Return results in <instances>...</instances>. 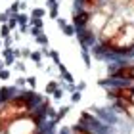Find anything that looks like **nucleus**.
I'll list each match as a JSON object with an SVG mask.
<instances>
[{
    "label": "nucleus",
    "mask_w": 134,
    "mask_h": 134,
    "mask_svg": "<svg viewBox=\"0 0 134 134\" xmlns=\"http://www.w3.org/2000/svg\"><path fill=\"white\" fill-rule=\"evenodd\" d=\"M33 111V100L29 96H14L0 105V134H8L10 126L19 119H25Z\"/></svg>",
    "instance_id": "nucleus-1"
},
{
    "label": "nucleus",
    "mask_w": 134,
    "mask_h": 134,
    "mask_svg": "<svg viewBox=\"0 0 134 134\" xmlns=\"http://www.w3.org/2000/svg\"><path fill=\"white\" fill-rule=\"evenodd\" d=\"M103 50L107 52H115V54H129L134 50V23H129L126 21L121 31L113 36L107 44L102 46Z\"/></svg>",
    "instance_id": "nucleus-2"
},
{
    "label": "nucleus",
    "mask_w": 134,
    "mask_h": 134,
    "mask_svg": "<svg viewBox=\"0 0 134 134\" xmlns=\"http://www.w3.org/2000/svg\"><path fill=\"white\" fill-rule=\"evenodd\" d=\"M125 23H126V21H125L121 15H111V17L107 19V23L103 25V29L100 31V35H98L100 44H102V46H103V44H107V42H109L115 35L121 31V27H123Z\"/></svg>",
    "instance_id": "nucleus-3"
},
{
    "label": "nucleus",
    "mask_w": 134,
    "mask_h": 134,
    "mask_svg": "<svg viewBox=\"0 0 134 134\" xmlns=\"http://www.w3.org/2000/svg\"><path fill=\"white\" fill-rule=\"evenodd\" d=\"M109 75L115 77V79H123V81H134V65L132 63L121 65L117 71H111Z\"/></svg>",
    "instance_id": "nucleus-4"
},
{
    "label": "nucleus",
    "mask_w": 134,
    "mask_h": 134,
    "mask_svg": "<svg viewBox=\"0 0 134 134\" xmlns=\"http://www.w3.org/2000/svg\"><path fill=\"white\" fill-rule=\"evenodd\" d=\"M109 94L115 96V100H132L134 98V86H129V84L117 86V88H113Z\"/></svg>",
    "instance_id": "nucleus-5"
},
{
    "label": "nucleus",
    "mask_w": 134,
    "mask_h": 134,
    "mask_svg": "<svg viewBox=\"0 0 134 134\" xmlns=\"http://www.w3.org/2000/svg\"><path fill=\"white\" fill-rule=\"evenodd\" d=\"M103 6V0H81V10L84 14H96L100 8Z\"/></svg>",
    "instance_id": "nucleus-6"
},
{
    "label": "nucleus",
    "mask_w": 134,
    "mask_h": 134,
    "mask_svg": "<svg viewBox=\"0 0 134 134\" xmlns=\"http://www.w3.org/2000/svg\"><path fill=\"white\" fill-rule=\"evenodd\" d=\"M115 102L126 115H130V119H134V100H115Z\"/></svg>",
    "instance_id": "nucleus-7"
},
{
    "label": "nucleus",
    "mask_w": 134,
    "mask_h": 134,
    "mask_svg": "<svg viewBox=\"0 0 134 134\" xmlns=\"http://www.w3.org/2000/svg\"><path fill=\"white\" fill-rule=\"evenodd\" d=\"M132 2V0H109V4L113 6V8H126Z\"/></svg>",
    "instance_id": "nucleus-8"
},
{
    "label": "nucleus",
    "mask_w": 134,
    "mask_h": 134,
    "mask_svg": "<svg viewBox=\"0 0 134 134\" xmlns=\"http://www.w3.org/2000/svg\"><path fill=\"white\" fill-rule=\"evenodd\" d=\"M73 134H92L88 129H82V126H75V130H73Z\"/></svg>",
    "instance_id": "nucleus-9"
},
{
    "label": "nucleus",
    "mask_w": 134,
    "mask_h": 134,
    "mask_svg": "<svg viewBox=\"0 0 134 134\" xmlns=\"http://www.w3.org/2000/svg\"><path fill=\"white\" fill-rule=\"evenodd\" d=\"M35 134H38V132H35Z\"/></svg>",
    "instance_id": "nucleus-10"
},
{
    "label": "nucleus",
    "mask_w": 134,
    "mask_h": 134,
    "mask_svg": "<svg viewBox=\"0 0 134 134\" xmlns=\"http://www.w3.org/2000/svg\"><path fill=\"white\" fill-rule=\"evenodd\" d=\"M132 2H134V0H132Z\"/></svg>",
    "instance_id": "nucleus-11"
}]
</instances>
